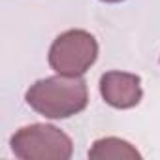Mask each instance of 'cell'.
<instances>
[{"label": "cell", "instance_id": "obj_3", "mask_svg": "<svg viewBox=\"0 0 160 160\" xmlns=\"http://www.w3.org/2000/svg\"><path fill=\"white\" fill-rule=\"evenodd\" d=\"M98 58L96 38L81 28L66 30L49 47V66L60 75H85Z\"/></svg>", "mask_w": 160, "mask_h": 160}, {"label": "cell", "instance_id": "obj_1", "mask_svg": "<svg viewBox=\"0 0 160 160\" xmlns=\"http://www.w3.org/2000/svg\"><path fill=\"white\" fill-rule=\"evenodd\" d=\"M27 104L47 119H68L89 104V89L83 75H53L40 79L25 94Z\"/></svg>", "mask_w": 160, "mask_h": 160}, {"label": "cell", "instance_id": "obj_5", "mask_svg": "<svg viewBox=\"0 0 160 160\" xmlns=\"http://www.w3.org/2000/svg\"><path fill=\"white\" fill-rule=\"evenodd\" d=\"M89 158H100V160H108V158H141L139 151L121 139V138H102L98 141L92 143L91 151H89Z\"/></svg>", "mask_w": 160, "mask_h": 160}, {"label": "cell", "instance_id": "obj_6", "mask_svg": "<svg viewBox=\"0 0 160 160\" xmlns=\"http://www.w3.org/2000/svg\"><path fill=\"white\" fill-rule=\"evenodd\" d=\"M102 2H108V4H117V2H122V0H102Z\"/></svg>", "mask_w": 160, "mask_h": 160}, {"label": "cell", "instance_id": "obj_4", "mask_svg": "<svg viewBox=\"0 0 160 160\" xmlns=\"http://www.w3.org/2000/svg\"><path fill=\"white\" fill-rule=\"evenodd\" d=\"M100 94L111 108L130 109L141 102V79L136 73L111 70L100 77Z\"/></svg>", "mask_w": 160, "mask_h": 160}, {"label": "cell", "instance_id": "obj_2", "mask_svg": "<svg viewBox=\"0 0 160 160\" xmlns=\"http://www.w3.org/2000/svg\"><path fill=\"white\" fill-rule=\"evenodd\" d=\"M10 147L21 160H70L73 154V143L68 134L53 124H30L19 128Z\"/></svg>", "mask_w": 160, "mask_h": 160}]
</instances>
